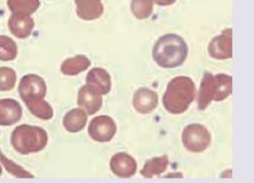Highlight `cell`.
<instances>
[{"instance_id":"1","label":"cell","mask_w":254,"mask_h":183,"mask_svg":"<svg viewBox=\"0 0 254 183\" xmlns=\"http://www.w3.org/2000/svg\"><path fill=\"white\" fill-rule=\"evenodd\" d=\"M188 54L187 44L177 34H166L156 42L152 51L153 58L158 66L172 69L179 67Z\"/></svg>"},{"instance_id":"2","label":"cell","mask_w":254,"mask_h":183,"mask_svg":"<svg viewBox=\"0 0 254 183\" xmlns=\"http://www.w3.org/2000/svg\"><path fill=\"white\" fill-rule=\"evenodd\" d=\"M195 93V84L190 78L175 77L168 84L163 97V106L171 114H182L194 100Z\"/></svg>"},{"instance_id":"3","label":"cell","mask_w":254,"mask_h":183,"mask_svg":"<svg viewBox=\"0 0 254 183\" xmlns=\"http://www.w3.org/2000/svg\"><path fill=\"white\" fill-rule=\"evenodd\" d=\"M232 77L225 74L213 75L206 72L198 92V108L203 110L212 101H223L232 94Z\"/></svg>"},{"instance_id":"4","label":"cell","mask_w":254,"mask_h":183,"mask_svg":"<svg viewBox=\"0 0 254 183\" xmlns=\"http://www.w3.org/2000/svg\"><path fill=\"white\" fill-rule=\"evenodd\" d=\"M47 142L46 131L39 127L28 125H19L12 133V146L21 154L39 152L44 149Z\"/></svg>"},{"instance_id":"5","label":"cell","mask_w":254,"mask_h":183,"mask_svg":"<svg viewBox=\"0 0 254 183\" xmlns=\"http://www.w3.org/2000/svg\"><path fill=\"white\" fill-rule=\"evenodd\" d=\"M212 137L207 128L202 125L192 124L184 129L182 141L186 149L193 152L204 151L209 146Z\"/></svg>"},{"instance_id":"6","label":"cell","mask_w":254,"mask_h":183,"mask_svg":"<svg viewBox=\"0 0 254 183\" xmlns=\"http://www.w3.org/2000/svg\"><path fill=\"white\" fill-rule=\"evenodd\" d=\"M19 92L24 103L32 100L44 99L47 93L46 83L39 75H25L20 81Z\"/></svg>"},{"instance_id":"7","label":"cell","mask_w":254,"mask_h":183,"mask_svg":"<svg viewBox=\"0 0 254 183\" xmlns=\"http://www.w3.org/2000/svg\"><path fill=\"white\" fill-rule=\"evenodd\" d=\"M117 132V125L112 117L100 115L94 118L88 128L90 137L99 142H109Z\"/></svg>"},{"instance_id":"8","label":"cell","mask_w":254,"mask_h":183,"mask_svg":"<svg viewBox=\"0 0 254 183\" xmlns=\"http://www.w3.org/2000/svg\"><path fill=\"white\" fill-rule=\"evenodd\" d=\"M232 29H226L221 35L215 37L208 47V53L218 60L230 59L233 56Z\"/></svg>"},{"instance_id":"9","label":"cell","mask_w":254,"mask_h":183,"mask_svg":"<svg viewBox=\"0 0 254 183\" xmlns=\"http://www.w3.org/2000/svg\"><path fill=\"white\" fill-rule=\"evenodd\" d=\"M102 95L89 85H85L79 90L77 104L90 115H94L101 108Z\"/></svg>"},{"instance_id":"10","label":"cell","mask_w":254,"mask_h":183,"mask_svg":"<svg viewBox=\"0 0 254 183\" xmlns=\"http://www.w3.org/2000/svg\"><path fill=\"white\" fill-rule=\"evenodd\" d=\"M110 168L113 174L118 177L127 179L134 175L137 165L135 160L125 152L117 153L110 160Z\"/></svg>"},{"instance_id":"11","label":"cell","mask_w":254,"mask_h":183,"mask_svg":"<svg viewBox=\"0 0 254 183\" xmlns=\"http://www.w3.org/2000/svg\"><path fill=\"white\" fill-rule=\"evenodd\" d=\"M158 103V94L152 90L147 88H141L135 92L133 106L140 114H149L157 107Z\"/></svg>"},{"instance_id":"12","label":"cell","mask_w":254,"mask_h":183,"mask_svg":"<svg viewBox=\"0 0 254 183\" xmlns=\"http://www.w3.org/2000/svg\"><path fill=\"white\" fill-rule=\"evenodd\" d=\"M22 114L21 105L16 100H0V125L10 126L16 124L21 119Z\"/></svg>"},{"instance_id":"13","label":"cell","mask_w":254,"mask_h":183,"mask_svg":"<svg viewBox=\"0 0 254 183\" xmlns=\"http://www.w3.org/2000/svg\"><path fill=\"white\" fill-rule=\"evenodd\" d=\"M8 26L15 37L26 39L31 35L34 22L29 15L12 13L9 20Z\"/></svg>"},{"instance_id":"14","label":"cell","mask_w":254,"mask_h":183,"mask_svg":"<svg viewBox=\"0 0 254 183\" xmlns=\"http://www.w3.org/2000/svg\"><path fill=\"white\" fill-rule=\"evenodd\" d=\"M87 85L96 90L101 95L109 93L112 87L110 75L106 70L102 68H93L87 74Z\"/></svg>"},{"instance_id":"15","label":"cell","mask_w":254,"mask_h":183,"mask_svg":"<svg viewBox=\"0 0 254 183\" xmlns=\"http://www.w3.org/2000/svg\"><path fill=\"white\" fill-rule=\"evenodd\" d=\"M77 14L80 19L92 21L99 18L104 12L101 0H75Z\"/></svg>"},{"instance_id":"16","label":"cell","mask_w":254,"mask_h":183,"mask_svg":"<svg viewBox=\"0 0 254 183\" xmlns=\"http://www.w3.org/2000/svg\"><path fill=\"white\" fill-rule=\"evenodd\" d=\"M87 122V115L84 110L73 109L64 115V126L67 132L74 134L84 129Z\"/></svg>"},{"instance_id":"17","label":"cell","mask_w":254,"mask_h":183,"mask_svg":"<svg viewBox=\"0 0 254 183\" xmlns=\"http://www.w3.org/2000/svg\"><path fill=\"white\" fill-rule=\"evenodd\" d=\"M90 60L84 55H77L64 62L61 67L63 74L69 76H74L87 70L90 66Z\"/></svg>"},{"instance_id":"18","label":"cell","mask_w":254,"mask_h":183,"mask_svg":"<svg viewBox=\"0 0 254 183\" xmlns=\"http://www.w3.org/2000/svg\"><path fill=\"white\" fill-rule=\"evenodd\" d=\"M169 164V160L167 155L161 157L152 158L146 162L140 174L143 177L151 179L157 175H160L166 171Z\"/></svg>"},{"instance_id":"19","label":"cell","mask_w":254,"mask_h":183,"mask_svg":"<svg viewBox=\"0 0 254 183\" xmlns=\"http://www.w3.org/2000/svg\"><path fill=\"white\" fill-rule=\"evenodd\" d=\"M25 104L31 114L39 119L48 120L54 116L52 107L44 99L32 100Z\"/></svg>"},{"instance_id":"20","label":"cell","mask_w":254,"mask_h":183,"mask_svg":"<svg viewBox=\"0 0 254 183\" xmlns=\"http://www.w3.org/2000/svg\"><path fill=\"white\" fill-rule=\"evenodd\" d=\"M7 5L13 14L29 15L40 6L39 0H7Z\"/></svg>"},{"instance_id":"21","label":"cell","mask_w":254,"mask_h":183,"mask_svg":"<svg viewBox=\"0 0 254 183\" xmlns=\"http://www.w3.org/2000/svg\"><path fill=\"white\" fill-rule=\"evenodd\" d=\"M16 43L11 38L0 36V61H12L17 56Z\"/></svg>"},{"instance_id":"22","label":"cell","mask_w":254,"mask_h":183,"mask_svg":"<svg viewBox=\"0 0 254 183\" xmlns=\"http://www.w3.org/2000/svg\"><path fill=\"white\" fill-rule=\"evenodd\" d=\"M0 161L7 172L17 179H33L34 178V175L26 171L23 167L16 164L12 160L5 156L1 150H0Z\"/></svg>"},{"instance_id":"23","label":"cell","mask_w":254,"mask_h":183,"mask_svg":"<svg viewBox=\"0 0 254 183\" xmlns=\"http://www.w3.org/2000/svg\"><path fill=\"white\" fill-rule=\"evenodd\" d=\"M153 0H132L131 11L138 19L148 18L152 14Z\"/></svg>"},{"instance_id":"24","label":"cell","mask_w":254,"mask_h":183,"mask_svg":"<svg viewBox=\"0 0 254 183\" xmlns=\"http://www.w3.org/2000/svg\"><path fill=\"white\" fill-rule=\"evenodd\" d=\"M16 74L9 67H0V91H9L15 86L16 82Z\"/></svg>"},{"instance_id":"25","label":"cell","mask_w":254,"mask_h":183,"mask_svg":"<svg viewBox=\"0 0 254 183\" xmlns=\"http://www.w3.org/2000/svg\"><path fill=\"white\" fill-rule=\"evenodd\" d=\"M153 1L160 6H165L174 4L177 0H153Z\"/></svg>"},{"instance_id":"26","label":"cell","mask_w":254,"mask_h":183,"mask_svg":"<svg viewBox=\"0 0 254 183\" xmlns=\"http://www.w3.org/2000/svg\"><path fill=\"white\" fill-rule=\"evenodd\" d=\"M2 172V169L1 166H0V175H1Z\"/></svg>"}]
</instances>
